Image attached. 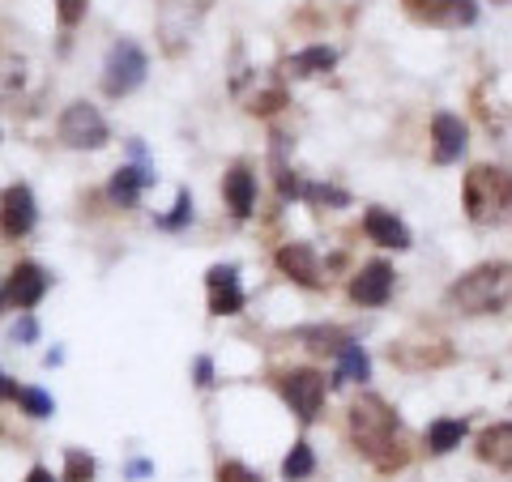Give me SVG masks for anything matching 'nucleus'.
Masks as SVG:
<instances>
[{
	"instance_id": "10",
	"label": "nucleus",
	"mask_w": 512,
	"mask_h": 482,
	"mask_svg": "<svg viewBox=\"0 0 512 482\" xmlns=\"http://www.w3.org/2000/svg\"><path fill=\"white\" fill-rule=\"evenodd\" d=\"M419 22H436V26H470L478 18V9L470 0H402Z\"/></svg>"
},
{
	"instance_id": "6",
	"label": "nucleus",
	"mask_w": 512,
	"mask_h": 482,
	"mask_svg": "<svg viewBox=\"0 0 512 482\" xmlns=\"http://www.w3.org/2000/svg\"><path fill=\"white\" fill-rule=\"evenodd\" d=\"M278 393L286 397V406L295 410L299 423H312L320 414V401H325V376L312 372V367H295V372L278 376Z\"/></svg>"
},
{
	"instance_id": "7",
	"label": "nucleus",
	"mask_w": 512,
	"mask_h": 482,
	"mask_svg": "<svg viewBox=\"0 0 512 482\" xmlns=\"http://www.w3.org/2000/svg\"><path fill=\"white\" fill-rule=\"evenodd\" d=\"M39 222V205H35V192L26 184H9L0 192V235L5 239H22L35 231Z\"/></svg>"
},
{
	"instance_id": "23",
	"label": "nucleus",
	"mask_w": 512,
	"mask_h": 482,
	"mask_svg": "<svg viewBox=\"0 0 512 482\" xmlns=\"http://www.w3.org/2000/svg\"><path fill=\"white\" fill-rule=\"evenodd\" d=\"M13 401H22V410L30 414V419H47V414L56 410V401L47 397L43 389H18V397H13Z\"/></svg>"
},
{
	"instance_id": "16",
	"label": "nucleus",
	"mask_w": 512,
	"mask_h": 482,
	"mask_svg": "<svg viewBox=\"0 0 512 482\" xmlns=\"http://www.w3.org/2000/svg\"><path fill=\"white\" fill-rule=\"evenodd\" d=\"M222 188H227L231 214H235V218H248V214H252V205H256V175H252L244 163H235Z\"/></svg>"
},
{
	"instance_id": "31",
	"label": "nucleus",
	"mask_w": 512,
	"mask_h": 482,
	"mask_svg": "<svg viewBox=\"0 0 512 482\" xmlns=\"http://www.w3.org/2000/svg\"><path fill=\"white\" fill-rule=\"evenodd\" d=\"M9 397H18V384L5 380V372H0V401H9Z\"/></svg>"
},
{
	"instance_id": "5",
	"label": "nucleus",
	"mask_w": 512,
	"mask_h": 482,
	"mask_svg": "<svg viewBox=\"0 0 512 482\" xmlns=\"http://www.w3.org/2000/svg\"><path fill=\"white\" fill-rule=\"evenodd\" d=\"M56 133H60V141L69 150H103L107 137H111L107 120L99 116V107H90V103H69V107H64Z\"/></svg>"
},
{
	"instance_id": "24",
	"label": "nucleus",
	"mask_w": 512,
	"mask_h": 482,
	"mask_svg": "<svg viewBox=\"0 0 512 482\" xmlns=\"http://www.w3.org/2000/svg\"><path fill=\"white\" fill-rule=\"evenodd\" d=\"M303 197H308V201H320V205H333V210L350 205L346 192H342V188H329V184H303Z\"/></svg>"
},
{
	"instance_id": "30",
	"label": "nucleus",
	"mask_w": 512,
	"mask_h": 482,
	"mask_svg": "<svg viewBox=\"0 0 512 482\" xmlns=\"http://www.w3.org/2000/svg\"><path fill=\"white\" fill-rule=\"evenodd\" d=\"M192 372H197V384H201V389H210V384H214V363H210V355H201L197 363H192Z\"/></svg>"
},
{
	"instance_id": "14",
	"label": "nucleus",
	"mask_w": 512,
	"mask_h": 482,
	"mask_svg": "<svg viewBox=\"0 0 512 482\" xmlns=\"http://www.w3.org/2000/svg\"><path fill=\"white\" fill-rule=\"evenodd\" d=\"M154 184V171L150 167H120L116 175H111V184H107V197L120 205V210H133L137 197H141V188H150Z\"/></svg>"
},
{
	"instance_id": "34",
	"label": "nucleus",
	"mask_w": 512,
	"mask_h": 482,
	"mask_svg": "<svg viewBox=\"0 0 512 482\" xmlns=\"http://www.w3.org/2000/svg\"><path fill=\"white\" fill-rule=\"evenodd\" d=\"M0 308H5V291H0Z\"/></svg>"
},
{
	"instance_id": "4",
	"label": "nucleus",
	"mask_w": 512,
	"mask_h": 482,
	"mask_svg": "<svg viewBox=\"0 0 512 482\" xmlns=\"http://www.w3.org/2000/svg\"><path fill=\"white\" fill-rule=\"evenodd\" d=\"M146 69H150V60L133 39L111 43V52L103 60V90L111 99H124V94H133L141 82H146Z\"/></svg>"
},
{
	"instance_id": "33",
	"label": "nucleus",
	"mask_w": 512,
	"mask_h": 482,
	"mask_svg": "<svg viewBox=\"0 0 512 482\" xmlns=\"http://www.w3.org/2000/svg\"><path fill=\"white\" fill-rule=\"evenodd\" d=\"M26 482H56L52 478V470H47V465H35V470H30V478Z\"/></svg>"
},
{
	"instance_id": "11",
	"label": "nucleus",
	"mask_w": 512,
	"mask_h": 482,
	"mask_svg": "<svg viewBox=\"0 0 512 482\" xmlns=\"http://www.w3.org/2000/svg\"><path fill=\"white\" fill-rule=\"evenodd\" d=\"M393 295V269L384 261H372L355 273V282H350V299L363 303V308H380L384 299Z\"/></svg>"
},
{
	"instance_id": "12",
	"label": "nucleus",
	"mask_w": 512,
	"mask_h": 482,
	"mask_svg": "<svg viewBox=\"0 0 512 482\" xmlns=\"http://www.w3.org/2000/svg\"><path fill=\"white\" fill-rule=\"evenodd\" d=\"M210 312L214 316H235L244 308V291H239V269L235 265H214L210 269Z\"/></svg>"
},
{
	"instance_id": "2",
	"label": "nucleus",
	"mask_w": 512,
	"mask_h": 482,
	"mask_svg": "<svg viewBox=\"0 0 512 482\" xmlns=\"http://www.w3.org/2000/svg\"><path fill=\"white\" fill-rule=\"evenodd\" d=\"M508 295H512V269L508 265H478L448 286L444 303L453 312L478 316V312H500L508 303Z\"/></svg>"
},
{
	"instance_id": "9",
	"label": "nucleus",
	"mask_w": 512,
	"mask_h": 482,
	"mask_svg": "<svg viewBox=\"0 0 512 482\" xmlns=\"http://www.w3.org/2000/svg\"><path fill=\"white\" fill-rule=\"evenodd\" d=\"M466 124H461V116H453V111H440L436 120H431V154H436V163L448 167V163H457L461 154H466Z\"/></svg>"
},
{
	"instance_id": "20",
	"label": "nucleus",
	"mask_w": 512,
	"mask_h": 482,
	"mask_svg": "<svg viewBox=\"0 0 512 482\" xmlns=\"http://www.w3.org/2000/svg\"><path fill=\"white\" fill-rule=\"evenodd\" d=\"M333 64H338V52H333V47H325V43L303 47L299 56H291V69H295V73H325V69H333Z\"/></svg>"
},
{
	"instance_id": "15",
	"label": "nucleus",
	"mask_w": 512,
	"mask_h": 482,
	"mask_svg": "<svg viewBox=\"0 0 512 482\" xmlns=\"http://www.w3.org/2000/svg\"><path fill=\"white\" fill-rule=\"evenodd\" d=\"M363 231H367V239H376L380 248H410V231H406V222L402 218H393L389 210H367V218H363Z\"/></svg>"
},
{
	"instance_id": "13",
	"label": "nucleus",
	"mask_w": 512,
	"mask_h": 482,
	"mask_svg": "<svg viewBox=\"0 0 512 482\" xmlns=\"http://www.w3.org/2000/svg\"><path fill=\"white\" fill-rule=\"evenodd\" d=\"M278 269L286 273V278H295L299 286H308V291H316L320 282V265H316V252L308 244H286L278 248Z\"/></svg>"
},
{
	"instance_id": "3",
	"label": "nucleus",
	"mask_w": 512,
	"mask_h": 482,
	"mask_svg": "<svg viewBox=\"0 0 512 482\" xmlns=\"http://www.w3.org/2000/svg\"><path fill=\"white\" fill-rule=\"evenodd\" d=\"M466 214L478 227L512 222V175L500 167H474L466 175Z\"/></svg>"
},
{
	"instance_id": "22",
	"label": "nucleus",
	"mask_w": 512,
	"mask_h": 482,
	"mask_svg": "<svg viewBox=\"0 0 512 482\" xmlns=\"http://www.w3.org/2000/svg\"><path fill=\"white\" fill-rule=\"evenodd\" d=\"M94 478V457L82 448H69L64 453V482H90Z\"/></svg>"
},
{
	"instance_id": "29",
	"label": "nucleus",
	"mask_w": 512,
	"mask_h": 482,
	"mask_svg": "<svg viewBox=\"0 0 512 482\" xmlns=\"http://www.w3.org/2000/svg\"><path fill=\"white\" fill-rule=\"evenodd\" d=\"M13 337H18L22 346H26V342H35V337H39V320H35V316H22L18 325H13Z\"/></svg>"
},
{
	"instance_id": "18",
	"label": "nucleus",
	"mask_w": 512,
	"mask_h": 482,
	"mask_svg": "<svg viewBox=\"0 0 512 482\" xmlns=\"http://www.w3.org/2000/svg\"><path fill=\"white\" fill-rule=\"evenodd\" d=\"M367 376H372V359H367V350L359 342H342V350H338V384L367 380Z\"/></svg>"
},
{
	"instance_id": "25",
	"label": "nucleus",
	"mask_w": 512,
	"mask_h": 482,
	"mask_svg": "<svg viewBox=\"0 0 512 482\" xmlns=\"http://www.w3.org/2000/svg\"><path fill=\"white\" fill-rule=\"evenodd\" d=\"M188 218H192V197H188V188H180V197H175V214L158 218V227H163V231H180Z\"/></svg>"
},
{
	"instance_id": "26",
	"label": "nucleus",
	"mask_w": 512,
	"mask_h": 482,
	"mask_svg": "<svg viewBox=\"0 0 512 482\" xmlns=\"http://www.w3.org/2000/svg\"><path fill=\"white\" fill-rule=\"evenodd\" d=\"M218 482H265V478H261V474H252L248 465L227 461V465H218Z\"/></svg>"
},
{
	"instance_id": "32",
	"label": "nucleus",
	"mask_w": 512,
	"mask_h": 482,
	"mask_svg": "<svg viewBox=\"0 0 512 482\" xmlns=\"http://www.w3.org/2000/svg\"><path fill=\"white\" fill-rule=\"evenodd\" d=\"M150 470H154L150 461H133V465H128V478H146Z\"/></svg>"
},
{
	"instance_id": "8",
	"label": "nucleus",
	"mask_w": 512,
	"mask_h": 482,
	"mask_svg": "<svg viewBox=\"0 0 512 482\" xmlns=\"http://www.w3.org/2000/svg\"><path fill=\"white\" fill-rule=\"evenodd\" d=\"M47 269L35 265V261H22V265H13L9 273V286H5V299L13 303V308H35V303L47 295Z\"/></svg>"
},
{
	"instance_id": "19",
	"label": "nucleus",
	"mask_w": 512,
	"mask_h": 482,
	"mask_svg": "<svg viewBox=\"0 0 512 482\" xmlns=\"http://www.w3.org/2000/svg\"><path fill=\"white\" fill-rule=\"evenodd\" d=\"M466 419H436L431 423V431H427V448L431 453H453V448L466 440Z\"/></svg>"
},
{
	"instance_id": "21",
	"label": "nucleus",
	"mask_w": 512,
	"mask_h": 482,
	"mask_svg": "<svg viewBox=\"0 0 512 482\" xmlns=\"http://www.w3.org/2000/svg\"><path fill=\"white\" fill-rule=\"evenodd\" d=\"M312 470H316L312 444H308V440H295L291 453H286V461H282V474L291 478V482H299V478H312Z\"/></svg>"
},
{
	"instance_id": "28",
	"label": "nucleus",
	"mask_w": 512,
	"mask_h": 482,
	"mask_svg": "<svg viewBox=\"0 0 512 482\" xmlns=\"http://www.w3.org/2000/svg\"><path fill=\"white\" fill-rule=\"evenodd\" d=\"M82 13H86V0H60V22L64 26H77Z\"/></svg>"
},
{
	"instance_id": "17",
	"label": "nucleus",
	"mask_w": 512,
	"mask_h": 482,
	"mask_svg": "<svg viewBox=\"0 0 512 482\" xmlns=\"http://www.w3.org/2000/svg\"><path fill=\"white\" fill-rule=\"evenodd\" d=\"M478 457L487 465H500V470H512V423H495L478 436Z\"/></svg>"
},
{
	"instance_id": "27",
	"label": "nucleus",
	"mask_w": 512,
	"mask_h": 482,
	"mask_svg": "<svg viewBox=\"0 0 512 482\" xmlns=\"http://www.w3.org/2000/svg\"><path fill=\"white\" fill-rule=\"evenodd\" d=\"M282 99H286L282 90H265V94H256V99H252L248 107L256 111V116H269V111H278V107H282Z\"/></svg>"
},
{
	"instance_id": "1",
	"label": "nucleus",
	"mask_w": 512,
	"mask_h": 482,
	"mask_svg": "<svg viewBox=\"0 0 512 482\" xmlns=\"http://www.w3.org/2000/svg\"><path fill=\"white\" fill-rule=\"evenodd\" d=\"M350 436H355V448L376 465V470H402L410 461L406 444H402V423L397 414L384 406L380 397H359L350 406Z\"/></svg>"
},
{
	"instance_id": "35",
	"label": "nucleus",
	"mask_w": 512,
	"mask_h": 482,
	"mask_svg": "<svg viewBox=\"0 0 512 482\" xmlns=\"http://www.w3.org/2000/svg\"><path fill=\"white\" fill-rule=\"evenodd\" d=\"M504 5H508V0H504Z\"/></svg>"
}]
</instances>
